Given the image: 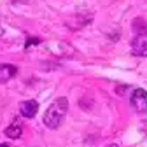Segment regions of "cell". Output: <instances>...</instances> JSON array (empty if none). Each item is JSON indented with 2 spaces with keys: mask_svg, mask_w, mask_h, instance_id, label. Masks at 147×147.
Instances as JSON below:
<instances>
[{
  "mask_svg": "<svg viewBox=\"0 0 147 147\" xmlns=\"http://www.w3.org/2000/svg\"><path fill=\"white\" fill-rule=\"evenodd\" d=\"M67 110H68V100L67 98H56L53 103H51V107L44 112V124L47 126V128H58L60 124H61V121H63V117H65V114H67Z\"/></svg>",
  "mask_w": 147,
  "mask_h": 147,
  "instance_id": "obj_1",
  "label": "cell"
},
{
  "mask_svg": "<svg viewBox=\"0 0 147 147\" xmlns=\"http://www.w3.org/2000/svg\"><path fill=\"white\" fill-rule=\"evenodd\" d=\"M131 49L137 56H147V32L138 33L131 40Z\"/></svg>",
  "mask_w": 147,
  "mask_h": 147,
  "instance_id": "obj_3",
  "label": "cell"
},
{
  "mask_svg": "<svg viewBox=\"0 0 147 147\" xmlns=\"http://www.w3.org/2000/svg\"><path fill=\"white\" fill-rule=\"evenodd\" d=\"M131 107L135 110H138V112H144V110H147V91L145 89H135L131 93Z\"/></svg>",
  "mask_w": 147,
  "mask_h": 147,
  "instance_id": "obj_2",
  "label": "cell"
},
{
  "mask_svg": "<svg viewBox=\"0 0 147 147\" xmlns=\"http://www.w3.org/2000/svg\"><path fill=\"white\" fill-rule=\"evenodd\" d=\"M37 110H39V103H37L35 100H26V102H23L20 105V112L25 117H33L37 114Z\"/></svg>",
  "mask_w": 147,
  "mask_h": 147,
  "instance_id": "obj_4",
  "label": "cell"
},
{
  "mask_svg": "<svg viewBox=\"0 0 147 147\" xmlns=\"http://www.w3.org/2000/svg\"><path fill=\"white\" fill-rule=\"evenodd\" d=\"M21 131H23V128L18 124V123H14L12 126H9L7 130H5V135H7V137H11V138H18V137L21 135Z\"/></svg>",
  "mask_w": 147,
  "mask_h": 147,
  "instance_id": "obj_5",
  "label": "cell"
},
{
  "mask_svg": "<svg viewBox=\"0 0 147 147\" xmlns=\"http://www.w3.org/2000/svg\"><path fill=\"white\" fill-rule=\"evenodd\" d=\"M109 147H119V145H109Z\"/></svg>",
  "mask_w": 147,
  "mask_h": 147,
  "instance_id": "obj_7",
  "label": "cell"
},
{
  "mask_svg": "<svg viewBox=\"0 0 147 147\" xmlns=\"http://www.w3.org/2000/svg\"><path fill=\"white\" fill-rule=\"evenodd\" d=\"M0 147H9V145L7 144H0Z\"/></svg>",
  "mask_w": 147,
  "mask_h": 147,
  "instance_id": "obj_6",
  "label": "cell"
}]
</instances>
